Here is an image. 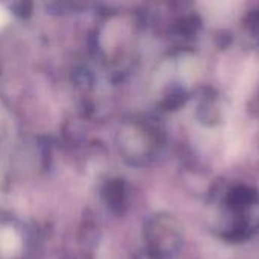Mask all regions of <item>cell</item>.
<instances>
[{
  "mask_svg": "<svg viewBox=\"0 0 259 259\" xmlns=\"http://www.w3.org/2000/svg\"><path fill=\"white\" fill-rule=\"evenodd\" d=\"M259 200L258 191L247 185H238L234 187L225 199V208L226 209H238L249 206Z\"/></svg>",
  "mask_w": 259,
  "mask_h": 259,
  "instance_id": "6da1fadb",
  "label": "cell"
},
{
  "mask_svg": "<svg viewBox=\"0 0 259 259\" xmlns=\"http://www.w3.org/2000/svg\"><path fill=\"white\" fill-rule=\"evenodd\" d=\"M243 32L253 46H259V11H252L246 15L243 21Z\"/></svg>",
  "mask_w": 259,
  "mask_h": 259,
  "instance_id": "7a4b0ae2",
  "label": "cell"
},
{
  "mask_svg": "<svg viewBox=\"0 0 259 259\" xmlns=\"http://www.w3.org/2000/svg\"><path fill=\"white\" fill-rule=\"evenodd\" d=\"M20 247V240L12 229H5L0 232V253L2 255H14Z\"/></svg>",
  "mask_w": 259,
  "mask_h": 259,
  "instance_id": "3957f363",
  "label": "cell"
},
{
  "mask_svg": "<svg viewBox=\"0 0 259 259\" xmlns=\"http://www.w3.org/2000/svg\"><path fill=\"white\" fill-rule=\"evenodd\" d=\"M220 118V112L217 109L215 105H212V102L208 103H202L199 106V120H202V123L206 124H215Z\"/></svg>",
  "mask_w": 259,
  "mask_h": 259,
  "instance_id": "277c9868",
  "label": "cell"
},
{
  "mask_svg": "<svg viewBox=\"0 0 259 259\" xmlns=\"http://www.w3.org/2000/svg\"><path fill=\"white\" fill-rule=\"evenodd\" d=\"M8 18H9V17H8V12L0 6V29L8 23Z\"/></svg>",
  "mask_w": 259,
  "mask_h": 259,
  "instance_id": "5b68a950",
  "label": "cell"
}]
</instances>
